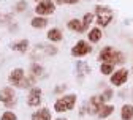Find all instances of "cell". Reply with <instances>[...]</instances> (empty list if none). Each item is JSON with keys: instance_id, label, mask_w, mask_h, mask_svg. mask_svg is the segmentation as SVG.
<instances>
[{"instance_id": "1", "label": "cell", "mask_w": 133, "mask_h": 120, "mask_svg": "<svg viewBox=\"0 0 133 120\" xmlns=\"http://www.w3.org/2000/svg\"><path fill=\"white\" fill-rule=\"evenodd\" d=\"M8 82L14 87H19V89H27V87H32L35 84V76H25V71L22 68H14V70L10 73L8 76Z\"/></svg>"}, {"instance_id": "2", "label": "cell", "mask_w": 133, "mask_h": 120, "mask_svg": "<svg viewBox=\"0 0 133 120\" xmlns=\"http://www.w3.org/2000/svg\"><path fill=\"white\" fill-rule=\"evenodd\" d=\"M98 59L105 63H114V65H124L125 63V55L119 51H116L111 46H105L98 54Z\"/></svg>"}, {"instance_id": "3", "label": "cell", "mask_w": 133, "mask_h": 120, "mask_svg": "<svg viewBox=\"0 0 133 120\" xmlns=\"http://www.w3.org/2000/svg\"><path fill=\"white\" fill-rule=\"evenodd\" d=\"M95 21L98 24L100 29H105L111 24L112 18H114V13L109 6H103V5H97L95 6Z\"/></svg>"}, {"instance_id": "4", "label": "cell", "mask_w": 133, "mask_h": 120, "mask_svg": "<svg viewBox=\"0 0 133 120\" xmlns=\"http://www.w3.org/2000/svg\"><path fill=\"white\" fill-rule=\"evenodd\" d=\"M76 104V95L75 93H68V95H63L59 100H56L54 103V111L62 114V112H68L75 108Z\"/></svg>"}, {"instance_id": "5", "label": "cell", "mask_w": 133, "mask_h": 120, "mask_svg": "<svg viewBox=\"0 0 133 120\" xmlns=\"http://www.w3.org/2000/svg\"><path fill=\"white\" fill-rule=\"evenodd\" d=\"M0 103L8 109L16 104V93L11 87H3L0 90Z\"/></svg>"}, {"instance_id": "6", "label": "cell", "mask_w": 133, "mask_h": 120, "mask_svg": "<svg viewBox=\"0 0 133 120\" xmlns=\"http://www.w3.org/2000/svg\"><path fill=\"white\" fill-rule=\"evenodd\" d=\"M56 11V5H54V2L52 0H41V2H38L37 3V6H35V13H37V16H49V14H52Z\"/></svg>"}, {"instance_id": "7", "label": "cell", "mask_w": 133, "mask_h": 120, "mask_svg": "<svg viewBox=\"0 0 133 120\" xmlns=\"http://www.w3.org/2000/svg\"><path fill=\"white\" fill-rule=\"evenodd\" d=\"M128 70L127 68H119V70H116L112 74H111V77H109V81H111V84L114 85V87H121V85H124L127 81H128Z\"/></svg>"}, {"instance_id": "8", "label": "cell", "mask_w": 133, "mask_h": 120, "mask_svg": "<svg viewBox=\"0 0 133 120\" xmlns=\"http://www.w3.org/2000/svg\"><path fill=\"white\" fill-rule=\"evenodd\" d=\"M103 104H105V100L102 98V95H94L87 101V112L90 115H98V112L103 108Z\"/></svg>"}, {"instance_id": "9", "label": "cell", "mask_w": 133, "mask_h": 120, "mask_svg": "<svg viewBox=\"0 0 133 120\" xmlns=\"http://www.w3.org/2000/svg\"><path fill=\"white\" fill-rule=\"evenodd\" d=\"M90 52H92V46H90L87 41H84V40L78 41V43L71 47V55H73V57H84V55H87V54H90Z\"/></svg>"}, {"instance_id": "10", "label": "cell", "mask_w": 133, "mask_h": 120, "mask_svg": "<svg viewBox=\"0 0 133 120\" xmlns=\"http://www.w3.org/2000/svg\"><path fill=\"white\" fill-rule=\"evenodd\" d=\"M41 89L40 87H32L30 92H29V96H27V104L30 108H38L41 104Z\"/></svg>"}, {"instance_id": "11", "label": "cell", "mask_w": 133, "mask_h": 120, "mask_svg": "<svg viewBox=\"0 0 133 120\" xmlns=\"http://www.w3.org/2000/svg\"><path fill=\"white\" fill-rule=\"evenodd\" d=\"M35 51L43 54V55H56L57 54V47L56 46H52V44H43V43H40V44H37L35 46Z\"/></svg>"}, {"instance_id": "12", "label": "cell", "mask_w": 133, "mask_h": 120, "mask_svg": "<svg viewBox=\"0 0 133 120\" xmlns=\"http://www.w3.org/2000/svg\"><path fill=\"white\" fill-rule=\"evenodd\" d=\"M30 118L32 120H52V115H51V111L48 108H41V109L33 112Z\"/></svg>"}, {"instance_id": "13", "label": "cell", "mask_w": 133, "mask_h": 120, "mask_svg": "<svg viewBox=\"0 0 133 120\" xmlns=\"http://www.w3.org/2000/svg\"><path fill=\"white\" fill-rule=\"evenodd\" d=\"M90 66L86 63V62H82V60H79L78 63H76V74H78V77L79 79H82L84 76H87V74H90Z\"/></svg>"}, {"instance_id": "14", "label": "cell", "mask_w": 133, "mask_h": 120, "mask_svg": "<svg viewBox=\"0 0 133 120\" xmlns=\"http://www.w3.org/2000/svg\"><path fill=\"white\" fill-rule=\"evenodd\" d=\"M46 38L51 43H59V41L63 40V33L60 32V29H51V30H48Z\"/></svg>"}, {"instance_id": "15", "label": "cell", "mask_w": 133, "mask_h": 120, "mask_svg": "<svg viewBox=\"0 0 133 120\" xmlns=\"http://www.w3.org/2000/svg\"><path fill=\"white\" fill-rule=\"evenodd\" d=\"M11 49L16 51V52H21V54H25L29 51V40H19L11 44Z\"/></svg>"}, {"instance_id": "16", "label": "cell", "mask_w": 133, "mask_h": 120, "mask_svg": "<svg viewBox=\"0 0 133 120\" xmlns=\"http://www.w3.org/2000/svg\"><path fill=\"white\" fill-rule=\"evenodd\" d=\"M66 27H68L71 32H78V33H82L84 29H82V21L81 19H70L66 22Z\"/></svg>"}, {"instance_id": "17", "label": "cell", "mask_w": 133, "mask_h": 120, "mask_svg": "<svg viewBox=\"0 0 133 120\" xmlns=\"http://www.w3.org/2000/svg\"><path fill=\"white\" fill-rule=\"evenodd\" d=\"M87 38H89L90 43H98L100 40H102V29H100V27H94V29H90Z\"/></svg>"}, {"instance_id": "18", "label": "cell", "mask_w": 133, "mask_h": 120, "mask_svg": "<svg viewBox=\"0 0 133 120\" xmlns=\"http://www.w3.org/2000/svg\"><path fill=\"white\" fill-rule=\"evenodd\" d=\"M48 19L44 18V16H35L32 21H30V24H32V27L33 29H44L46 25H48Z\"/></svg>"}, {"instance_id": "19", "label": "cell", "mask_w": 133, "mask_h": 120, "mask_svg": "<svg viewBox=\"0 0 133 120\" xmlns=\"http://www.w3.org/2000/svg\"><path fill=\"white\" fill-rule=\"evenodd\" d=\"M133 118V106L124 104L121 109V120H131Z\"/></svg>"}, {"instance_id": "20", "label": "cell", "mask_w": 133, "mask_h": 120, "mask_svg": "<svg viewBox=\"0 0 133 120\" xmlns=\"http://www.w3.org/2000/svg\"><path fill=\"white\" fill-rule=\"evenodd\" d=\"M94 19H95V14L94 13H86L84 18H82V29H84V32L89 30V25L94 24Z\"/></svg>"}, {"instance_id": "21", "label": "cell", "mask_w": 133, "mask_h": 120, "mask_svg": "<svg viewBox=\"0 0 133 120\" xmlns=\"http://www.w3.org/2000/svg\"><path fill=\"white\" fill-rule=\"evenodd\" d=\"M112 112H114V106L112 104H103V108L100 109V112H98V118H106Z\"/></svg>"}, {"instance_id": "22", "label": "cell", "mask_w": 133, "mask_h": 120, "mask_svg": "<svg viewBox=\"0 0 133 120\" xmlns=\"http://www.w3.org/2000/svg\"><path fill=\"white\" fill-rule=\"evenodd\" d=\"M100 73L105 74V76H111L114 73V63H105V62H102V65H100Z\"/></svg>"}, {"instance_id": "23", "label": "cell", "mask_w": 133, "mask_h": 120, "mask_svg": "<svg viewBox=\"0 0 133 120\" xmlns=\"http://www.w3.org/2000/svg\"><path fill=\"white\" fill-rule=\"evenodd\" d=\"M30 71H32V76L40 77V76H43V73H44V68H43L40 63H32V65H30Z\"/></svg>"}, {"instance_id": "24", "label": "cell", "mask_w": 133, "mask_h": 120, "mask_svg": "<svg viewBox=\"0 0 133 120\" xmlns=\"http://www.w3.org/2000/svg\"><path fill=\"white\" fill-rule=\"evenodd\" d=\"M0 120H18V115L11 111H5L2 114V117H0Z\"/></svg>"}, {"instance_id": "25", "label": "cell", "mask_w": 133, "mask_h": 120, "mask_svg": "<svg viewBox=\"0 0 133 120\" xmlns=\"http://www.w3.org/2000/svg\"><path fill=\"white\" fill-rule=\"evenodd\" d=\"M25 8H27V2H25V0H21V2H18V5H16V11H18V13H22Z\"/></svg>"}, {"instance_id": "26", "label": "cell", "mask_w": 133, "mask_h": 120, "mask_svg": "<svg viewBox=\"0 0 133 120\" xmlns=\"http://www.w3.org/2000/svg\"><path fill=\"white\" fill-rule=\"evenodd\" d=\"M102 98L105 100V101H108V100H111L112 98V90L111 89H106L103 93H102Z\"/></svg>"}, {"instance_id": "27", "label": "cell", "mask_w": 133, "mask_h": 120, "mask_svg": "<svg viewBox=\"0 0 133 120\" xmlns=\"http://www.w3.org/2000/svg\"><path fill=\"white\" fill-rule=\"evenodd\" d=\"M57 5H75L78 3V0H56Z\"/></svg>"}, {"instance_id": "28", "label": "cell", "mask_w": 133, "mask_h": 120, "mask_svg": "<svg viewBox=\"0 0 133 120\" xmlns=\"http://www.w3.org/2000/svg\"><path fill=\"white\" fill-rule=\"evenodd\" d=\"M65 90H66V85H65V84H63V85H57V87L54 89L56 93H62V92H65Z\"/></svg>"}, {"instance_id": "29", "label": "cell", "mask_w": 133, "mask_h": 120, "mask_svg": "<svg viewBox=\"0 0 133 120\" xmlns=\"http://www.w3.org/2000/svg\"><path fill=\"white\" fill-rule=\"evenodd\" d=\"M56 120H68V118H62V117H60V118H56Z\"/></svg>"}, {"instance_id": "30", "label": "cell", "mask_w": 133, "mask_h": 120, "mask_svg": "<svg viewBox=\"0 0 133 120\" xmlns=\"http://www.w3.org/2000/svg\"><path fill=\"white\" fill-rule=\"evenodd\" d=\"M33 2H41V0H33Z\"/></svg>"}, {"instance_id": "31", "label": "cell", "mask_w": 133, "mask_h": 120, "mask_svg": "<svg viewBox=\"0 0 133 120\" xmlns=\"http://www.w3.org/2000/svg\"><path fill=\"white\" fill-rule=\"evenodd\" d=\"M87 2H89V0H87Z\"/></svg>"}]
</instances>
